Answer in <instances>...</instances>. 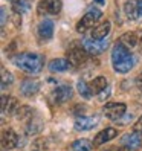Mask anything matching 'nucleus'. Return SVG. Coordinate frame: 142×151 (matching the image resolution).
Instances as JSON below:
<instances>
[{
	"mask_svg": "<svg viewBox=\"0 0 142 151\" xmlns=\"http://www.w3.org/2000/svg\"><path fill=\"white\" fill-rule=\"evenodd\" d=\"M112 64L115 72L127 73L135 66V57L130 54L128 47H125L121 43H116L112 49Z\"/></svg>",
	"mask_w": 142,
	"mask_h": 151,
	"instance_id": "f257e3e1",
	"label": "nucleus"
},
{
	"mask_svg": "<svg viewBox=\"0 0 142 151\" xmlns=\"http://www.w3.org/2000/svg\"><path fill=\"white\" fill-rule=\"evenodd\" d=\"M12 63L15 67L26 73H40L44 66V58L40 54H31V52H23V54H17L12 58Z\"/></svg>",
	"mask_w": 142,
	"mask_h": 151,
	"instance_id": "f03ea898",
	"label": "nucleus"
},
{
	"mask_svg": "<svg viewBox=\"0 0 142 151\" xmlns=\"http://www.w3.org/2000/svg\"><path fill=\"white\" fill-rule=\"evenodd\" d=\"M101 17H102V12L98 9V8H93V6L87 8V11H86V14L83 15V19L76 23V32L83 34V32H86V31L93 29L95 24L99 22Z\"/></svg>",
	"mask_w": 142,
	"mask_h": 151,
	"instance_id": "7ed1b4c3",
	"label": "nucleus"
},
{
	"mask_svg": "<svg viewBox=\"0 0 142 151\" xmlns=\"http://www.w3.org/2000/svg\"><path fill=\"white\" fill-rule=\"evenodd\" d=\"M79 43H81V46L86 49V52L89 55H99L109 47V41L105 38L104 40H96V38H92V37H86Z\"/></svg>",
	"mask_w": 142,
	"mask_h": 151,
	"instance_id": "20e7f679",
	"label": "nucleus"
},
{
	"mask_svg": "<svg viewBox=\"0 0 142 151\" xmlns=\"http://www.w3.org/2000/svg\"><path fill=\"white\" fill-rule=\"evenodd\" d=\"M67 60L72 66H81L84 64L87 58H89V54L86 52V49L81 46V44H72L69 49H67Z\"/></svg>",
	"mask_w": 142,
	"mask_h": 151,
	"instance_id": "39448f33",
	"label": "nucleus"
},
{
	"mask_svg": "<svg viewBox=\"0 0 142 151\" xmlns=\"http://www.w3.org/2000/svg\"><path fill=\"white\" fill-rule=\"evenodd\" d=\"M105 118L110 121H119L127 111V105L124 102H107L102 109Z\"/></svg>",
	"mask_w": 142,
	"mask_h": 151,
	"instance_id": "423d86ee",
	"label": "nucleus"
},
{
	"mask_svg": "<svg viewBox=\"0 0 142 151\" xmlns=\"http://www.w3.org/2000/svg\"><path fill=\"white\" fill-rule=\"evenodd\" d=\"M63 8V2L61 0H40L38 6H37V11L38 15H55L61 11Z\"/></svg>",
	"mask_w": 142,
	"mask_h": 151,
	"instance_id": "0eeeda50",
	"label": "nucleus"
},
{
	"mask_svg": "<svg viewBox=\"0 0 142 151\" xmlns=\"http://www.w3.org/2000/svg\"><path fill=\"white\" fill-rule=\"evenodd\" d=\"M124 12L131 22L142 20V0H127L124 3Z\"/></svg>",
	"mask_w": 142,
	"mask_h": 151,
	"instance_id": "6e6552de",
	"label": "nucleus"
},
{
	"mask_svg": "<svg viewBox=\"0 0 142 151\" xmlns=\"http://www.w3.org/2000/svg\"><path fill=\"white\" fill-rule=\"evenodd\" d=\"M121 145L125 147L127 151H136L141 148L142 145V133H138V131H131V133H127L121 137Z\"/></svg>",
	"mask_w": 142,
	"mask_h": 151,
	"instance_id": "1a4fd4ad",
	"label": "nucleus"
},
{
	"mask_svg": "<svg viewBox=\"0 0 142 151\" xmlns=\"http://www.w3.org/2000/svg\"><path fill=\"white\" fill-rule=\"evenodd\" d=\"M72 96H74L72 87L67 86V84H61L52 92V101L55 104H64L69 99H72Z\"/></svg>",
	"mask_w": 142,
	"mask_h": 151,
	"instance_id": "9d476101",
	"label": "nucleus"
},
{
	"mask_svg": "<svg viewBox=\"0 0 142 151\" xmlns=\"http://www.w3.org/2000/svg\"><path fill=\"white\" fill-rule=\"evenodd\" d=\"M19 145V136L17 133L12 130V128H5L3 133H2V148L6 151V150H12Z\"/></svg>",
	"mask_w": 142,
	"mask_h": 151,
	"instance_id": "9b49d317",
	"label": "nucleus"
},
{
	"mask_svg": "<svg viewBox=\"0 0 142 151\" xmlns=\"http://www.w3.org/2000/svg\"><path fill=\"white\" fill-rule=\"evenodd\" d=\"M38 90H40V83L37 81V79L26 78V79H23L22 84H20V92L26 98H32Z\"/></svg>",
	"mask_w": 142,
	"mask_h": 151,
	"instance_id": "f8f14e48",
	"label": "nucleus"
},
{
	"mask_svg": "<svg viewBox=\"0 0 142 151\" xmlns=\"http://www.w3.org/2000/svg\"><path fill=\"white\" fill-rule=\"evenodd\" d=\"M116 134H118V130L113 128V127H107V128L101 130L93 139V147H101L105 142H109L113 137H116Z\"/></svg>",
	"mask_w": 142,
	"mask_h": 151,
	"instance_id": "ddd939ff",
	"label": "nucleus"
},
{
	"mask_svg": "<svg viewBox=\"0 0 142 151\" xmlns=\"http://www.w3.org/2000/svg\"><path fill=\"white\" fill-rule=\"evenodd\" d=\"M96 124H98V118H92V116H78L75 119L74 127L76 131H89L92 130Z\"/></svg>",
	"mask_w": 142,
	"mask_h": 151,
	"instance_id": "4468645a",
	"label": "nucleus"
},
{
	"mask_svg": "<svg viewBox=\"0 0 142 151\" xmlns=\"http://www.w3.org/2000/svg\"><path fill=\"white\" fill-rule=\"evenodd\" d=\"M37 31L41 40H50L52 35H54V22L50 19H43L38 24Z\"/></svg>",
	"mask_w": 142,
	"mask_h": 151,
	"instance_id": "2eb2a0df",
	"label": "nucleus"
},
{
	"mask_svg": "<svg viewBox=\"0 0 142 151\" xmlns=\"http://www.w3.org/2000/svg\"><path fill=\"white\" fill-rule=\"evenodd\" d=\"M19 110V101L14 96H2V114L3 116H9V114H15V111Z\"/></svg>",
	"mask_w": 142,
	"mask_h": 151,
	"instance_id": "dca6fc26",
	"label": "nucleus"
},
{
	"mask_svg": "<svg viewBox=\"0 0 142 151\" xmlns=\"http://www.w3.org/2000/svg\"><path fill=\"white\" fill-rule=\"evenodd\" d=\"M110 28H112V24H110V22H109V20L101 22L99 24H96L95 28L92 29L90 37H92V38H96V40H104V38L109 35Z\"/></svg>",
	"mask_w": 142,
	"mask_h": 151,
	"instance_id": "f3484780",
	"label": "nucleus"
},
{
	"mask_svg": "<svg viewBox=\"0 0 142 151\" xmlns=\"http://www.w3.org/2000/svg\"><path fill=\"white\" fill-rule=\"evenodd\" d=\"M72 66L69 63V60L67 58H54V60H50L49 61V64H48V67H49V70L50 72H57V73H60V72H66V70Z\"/></svg>",
	"mask_w": 142,
	"mask_h": 151,
	"instance_id": "a211bd4d",
	"label": "nucleus"
},
{
	"mask_svg": "<svg viewBox=\"0 0 142 151\" xmlns=\"http://www.w3.org/2000/svg\"><path fill=\"white\" fill-rule=\"evenodd\" d=\"M89 86H90L92 93H96V95H99L102 90H105V88L109 87L107 78H105V76H96V78H93Z\"/></svg>",
	"mask_w": 142,
	"mask_h": 151,
	"instance_id": "6ab92c4d",
	"label": "nucleus"
},
{
	"mask_svg": "<svg viewBox=\"0 0 142 151\" xmlns=\"http://www.w3.org/2000/svg\"><path fill=\"white\" fill-rule=\"evenodd\" d=\"M118 43L124 44L125 47L130 49V47H135L136 44H139V40H138V37H136L135 32H125V34H122L121 37H119Z\"/></svg>",
	"mask_w": 142,
	"mask_h": 151,
	"instance_id": "aec40b11",
	"label": "nucleus"
},
{
	"mask_svg": "<svg viewBox=\"0 0 142 151\" xmlns=\"http://www.w3.org/2000/svg\"><path fill=\"white\" fill-rule=\"evenodd\" d=\"M34 110L29 107V105H22V107H19V110L15 111V118L19 121H31L34 116Z\"/></svg>",
	"mask_w": 142,
	"mask_h": 151,
	"instance_id": "412c9836",
	"label": "nucleus"
},
{
	"mask_svg": "<svg viewBox=\"0 0 142 151\" xmlns=\"http://www.w3.org/2000/svg\"><path fill=\"white\" fill-rule=\"evenodd\" d=\"M92 148H93V142H90L89 139H76L72 144L74 151H92Z\"/></svg>",
	"mask_w": 142,
	"mask_h": 151,
	"instance_id": "4be33fe9",
	"label": "nucleus"
},
{
	"mask_svg": "<svg viewBox=\"0 0 142 151\" xmlns=\"http://www.w3.org/2000/svg\"><path fill=\"white\" fill-rule=\"evenodd\" d=\"M76 90L84 99H90L92 95H93L92 90H90V86H89L86 81H83V79H79V81L76 83Z\"/></svg>",
	"mask_w": 142,
	"mask_h": 151,
	"instance_id": "5701e85b",
	"label": "nucleus"
},
{
	"mask_svg": "<svg viewBox=\"0 0 142 151\" xmlns=\"http://www.w3.org/2000/svg\"><path fill=\"white\" fill-rule=\"evenodd\" d=\"M41 128H43L41 121L32 118V119L28 122V125H26V133H28V134H37V133L41 131Z\"/></svg>",
	"mask_w": 142,
	"mask_h": 151,
	"instance_id": "b1692460",
	"label": "nucleus"
},
{
	"mask_svg": "<svg viewBox=\"0 0 142 151\" xmlns=\"http://www.w3.org/2000/svg\"><path fill=\"white\" fill-rule=\"evenodd\" d=\"M12 83H14V76H12V73L6 72V70L2 67V90H6V88L9 87Z\"/></svg>",
	"mask_w": 142,
	"mask_h": 151,
	"instance_id": "393cba45",
	"label": "nucleus"
},
{
	"mask_svg": "<svg viewBox=\"0 0 142 151\" xmlns=\"http://www.w3.org/2000/svg\"><path fill=\"white\" fill-rule=\"evenodd\" d=\"M14 11H17L19 14L28 12L29 11V2L28 0H15L14 2Z\"/></svg>",
	"mask_w": 142,
	"mask_h": 151,
	"instance_id": "a878e982",
	"label": "nucleus"
},
{
	"mask_svg": "<svg viewBox=\"0 0 142 151\" xmlns=\"http://www.w3.org/2000/svg\"><path fill=\"white\" fill-rule=\"evenodd\" d=\"M12 23H14L15 28H20V26H22V14H19L17 11H14V12H12Z\"/></svg>",
	"mask_w": 142,
	"mask_h": 151,
	"instance_id": "bb28decb",
	"label": "nucleus"
},
{
	"mask_svg": "<svg viewBox=\"0 0 142 151\" xmlns=\"http://www.w3.org/2000/svg\"><path fill=\"white\" fill-rule=\"evenodd\" d=\"M110 90H112L110 86H109L107 88H105V90H102V92L99 93V99H101V101H105V99H107V98L110 96Z\"/></svg>",
	"mask_w": 142,
	"mask_h": 151,
	"instance_id": "cd10ccee",
	"label": "nucleus"
},
{
	"mask_svg": "<svg viewBox=\"0 0 142 151\" xmlns=\"http://www.w3.org/2000/svg\"><path fill=\"white\" fill-rule=\"evenodd\" d=\"M133 131H138V133H142V116L135 122V125H133Z\"/></svg>",
	"mask_w": 142,
	"mask_h": 151,
	"instance_id": "c85d7f7f",
	"label": "nucleus"
},
{
	"mask_svg": "<svg viewBox=\"0 0 142 151\" xmlns=\"http://www.w3.org/2000/svg\"><path fill=\"white\" fill-rule=\"evenodd\" d=\"M2 29L5 28V23H6V8L5 6H2Z\"/></svg>",
	"mask_w": 142,
	"mask_h": 151,
	"instance_id": "c756f323",
	"label": "nucleus"
},
{
	"mask_svg": "<svg viewBox=\"0 0 142 151\" xmlns=\"http://www.w3.org/2000/svg\"><path fill=\"white\" fill-rule=\"evenodd\" d=\"M130 121H133V114H127L125 119H119L118 122H119V124H127V122H130Z\"/></svg>",
	"mask_w": 142,
	"mask_h": 151,
	"instance_id": "7c9ffc66",
	"label": "nucleus"
},
{
	"mask_svg": "<svg viewBox=\"0 0 142 151\" xmlns=\"http://www.w3.org/2000/svg\"><path fill=\"white\" fill-rule=\"evenodd\" d=\"M136 84H138V87H139V90L142 92V78H138V79H136Z\"/></svg>",
	"mask_w": 142,
	"mask_h": 151,
	"instance_id": "2f4dec72",
	"label": "nucleus"
},
{
	"mask_svg": "<svg viewBox=\"0 0 142 151\" xmlns=\"http://www.w3.org/2000/svg\"><path fill=\"white\" fill-rule=\"evenodd\" d=\"M105 151H122V150H121V148H118V147H112V148L105 150Z\"/></svg>",
	"mask_w": 142,
	"mask_h": 151,
	"instance_id": "473e14b6",
	"label": "nucleus"
},
{
	"mask_svg": "<svg viewBox=\"0 0 142 151\" xmlns=\"http://www.w3.org/2000/svg\"><path fill=\"white\" fill-rule=\"evenodd\" d=\"M95 2H96V3H99V5H104L105 0H95Z\"/></svg>",
	"mask_w": 142,
	"mask_h": 151,
	"instance_id": "72a5a7b5",
	"label": "nucleus"
},
{
	"mask_svg": "<svg viewBox=\"0 0 142 151\" xmlns=\"http://www.w3.org/2000/svg\"><path fill=\"white\" fill-rule=\"evenodd\" d=\"M139 46H141V52H142V38L139 40Z\"/></svg>",
	"mask_w": 142,
	"mask_h": 151,
	"instance_id": "f704fd0d",
	"label": "nucleus"
},
{
	"mask_svg": "<svg viewBox=\"0 0 142 151\" xmlns=\"http://www.w3.org/2000/svg\"><path fill=\"white\" fill-rule=\"evenodd\" d=\"M139 78H142V75H141V76H139Z\"/></svg>",
	"mask_w": 142,
	"mask_h": 151,
	"instance_id": "c9c22d12",
	"label": "nucleus"
}]
</instances>
